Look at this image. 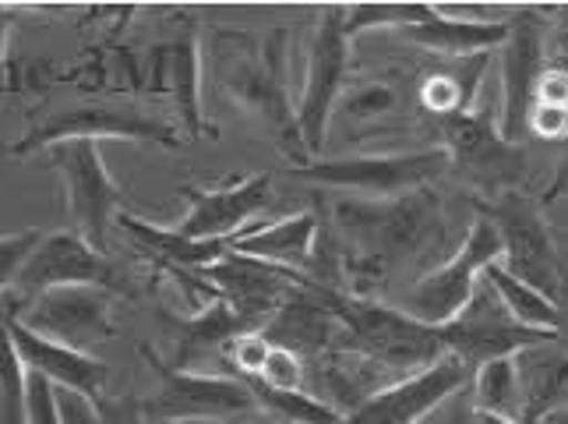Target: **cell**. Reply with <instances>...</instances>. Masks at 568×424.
I'll list each match as a JSON object with an SVG mask.
<instances>
[{
    "label": "cell",
    "instance_id": "6da1fadb",
    "mask_svg": "<svg viewBox=\"0 0 568 424\" xmlns=\"http://www.w3.org/2000/svg\"><path fill=\"white\" fill-rule=\"evenodd\" d=\"M212 71L230 92V100L262 121L268 139L286 152L293 166H307L311 157L283 74V32L272 36L268 43L247 32H220L212 43Z\"/></svg>",
    "mask_w": 568,
    "mask_h": 424
},
{
    "label": "cell",
    "instance_id": "7a4b0ae2",
    "mask_svg": "<svg viewBox=\"0 0 568 424\" xmlns=\"http://www.w3.org/2000/svg\"><path fill=\"white\" fill-rule=\"evenodd\" d=\"M339 234L357 248L354 255H367L392 269L396 262L438 244L445 234L442 202L430 188L409 191L399 199H346L336 205Z\"/></svg>",
    "mask_w": 568,
    "mask_h": 424
},
{
    "label": "cell",
    "instance_id": "3957f363",
    "mask_svg": "<svg viewBox=\"0 0 568 424\" xmlns=\"http://www.w3.org/2000/svg\"><path fill=\"white\" fill-rule=\"evenodd\" d=\"M322 297L343 325L339 351L364 354L392 372H409V375H417L430 369V364H438L442 357H448L435 325L409 319L403 307L346 297L339 291H328V286H322Z\"/></svg>",
    "mask_w": 568,
    "mask_h": 424
},
{
    "label": "cell",
    "instance_id": "277c9868",
    "mask_svg": "<svg viewBox=\"0 0 568 424\" xmlns=\"http://www.w3.org/2000/svg\"><path fill=\"white\" fill-rule=\"evenodd\" d=\"M145 364L160 378L145 403L142 414L155 424H187V421H230L241 414L262 411L258 396H254L247 378L230 375H205V372H181L170 361H163L152 346H142Z\"/></svg>",
    "mask_w": 568,
    "mask_h": 424
},
{
    "label": "cell",
    "instance_id": "5b68a950",
    "mask_svg": "<svg viewBox=\"0 0 568 424\" xmlns=\"http://www.w3.org/2000/svg\"><path fill=\"white\" fill-rule=\"evenodd\" d=\"M453 166L448 149H417V152H388V157H343V160H311L307 166H293L297 181H311L336 191H357L364 199H399L420 191Z\"/></svg>",
    "mask_w": 568,
    "mask_h": 424
},
{
    "label": "cell",
    "instance_id": "8992f818",
    "mask_svg": "<svg viewBox=\"0 0 568 424\" xmlns=\"http://www.w3.org/2000/svg\"><path fill=\"white\" fill-rule=\"evenodd\" d=\"M498 259H505V244H501L498 226L487 216H477L459 252L445 265H438L435 273H427L424 280L409 286L399 307L409 319L442 330V325L453 322L469 304V297H474L477 283L484 276V269Z\"/></svg>",
    "mask_w": 568,
    "mask_h": 424
},
{
    "label": "cell",
    "instance_id": "52a82bcc",
    "mask_svg": "<svg viewBox=\"0 0 568 424\" xmlns=\"http://www.w3.org/2000/svg\"><path fill=\"white\" fill-rule=\"evenodd\" d=\"M442 343L448 357L463 361L469 372L484 369L498 357H516L530 346H544V343H555L561 333H547V330H530L523 325L513 312L505 307V301L498 297V291L491 283L480 276L474 297L463 307V312L442 325Z\"/></svg>",
    "mask_w": 568,
    "mask_h": 424
},
{
    "label": "cell",
    "instance_id": "ba28073f",
    "mask_svg": "<svg viewBox=\"0 0 568 424\" xmlns=\"http://www.w3.org/2000/svg\"><path fill=\"white\" fill-rule=\"evenodd\" d=\"M74 139H92V142L124 139V142H155V145H170V149L181 145V139L173 134L170 124L145 118V113L134 107L82 103V107H68L61 113H50L47 121L32 124L22 139L8 145V152L14 160H26V157H36L39 149L74 142Z\"/></svg>",
    "mask_w": 568,
    "mask_h": 424
},
{
    "label": "cell",
    "instance_id": "9c48e42d",
    "mask_svg": "<svg viewBox=\"0 0 568 424\" xmlns=\"http://www.w3.org/2000/svg\"><path fill=\"white\" fill-rule=\"evenodd\" d=\"M477 212L498 226L508 273L523 283L537 286L540 294H547L558 304L561 265H558L551 230H547V223L540 216V205L534 199L519 195V191H501V195H495L491 202H477Z\"/></svg>",
    "mask_w": 568,
    "mask_h": 424
},
{
    "label": "cell",
    "instance_id": "30bf717a",
    "mask_svg": "<svg viewBox=\"0 0 568 424\" xmlns=\"http://www.w3.org/2000/svg\"><path fill=\"white\" fill-rule=\"evenodd\" d=\"M47 163L61 170L68 188V212L74 220V230L82 234L95 252L106 248L110 223L116 220V205H121V188L110 178L103 163L100 142L74 139L47 149Z\"/></svg>",
    "mask_w": 568,
    "mask_h": 424
},
{
    "label": "cell",
    "instance_id": "8fae6325",
    "mask_svg": "<svg viewBox=\"0 0 568 424\" xmlns=\"http://www.w3.org/2000/svg\"><path fill=\"white\" fill-rule=\"evenodd\" d=\"M343 18H346V8H325L315 40H311L304 92H301V103H297V128H301L307 157H318L322 152L332 110H336L339 92L346 85L349 40L343 32Z\"/></svg>",
    "mask_w": 568,
    "mask_h": 424
},
{
    "label": "cell",
    "instance_id": "7c38bea8",
    "mask_svg": "<svg viewBox=\"0 0 568 424\" xmlns=\"http://www.w3.org/2000/svg\"><path fill=\"white\" fill-rule=\"evenodd\" d=\"M78 283L106 286L110 291L113 265L103 252H95L78 230H53V234L39 241V248L29 255L26 269L18 273L4 301L22 315L39 294L53 291V286H78Z\"/></svg>",
    "mask_w": 568,
    "mask_h": 424
},
{
    "label": "cell",
    "instance_id": "4fadbf2b",
    "mask_svg": "<svg viewBox=\"0 0 568 424\" xmlns=\"http://www.w3.org/2000/svg\"><path fill=\"white\" fill-rule=\"evenodd\" d=\"M18 322L29 325L32 333L47 336L53 343H64L71 351L89 354V346L113 340V297L106 286H53L39 294Z\"/></svg>",
    "mask_w": 568,
    "mask_h": 424
},
{
    "label": "cell",
    "instance_id": "5bb4252c",
    "mask_svg": "<svg viewBox=\"0 0 568 424\" xmlns=\"http://www.w3.org/2000/svg\"><path fill=\"white\" fill-rule=\"evenodd\" d=\"M205 280L212 283V291L223 301H230L233 312H237L251 330H258V333L265 330V325L272 322V315H276L293 294L318 283L304 273H293V269L258 262V259H247L237 252H226V259L209 265Z\"/></svg>",
    "mask_w": 568,
    "mask_h": 424
},
{
    "label": "cell",
    "instance_id": "9a60e30c",
    "mask_svg": "<svg viewBox=\"0 0 568 424\" xmlns=\"http://www.w3.org/2000/svg\"><path fill=\"white\" fill-rule=\"evenodd\" d=\"M537 11H519L513 22V36L501 47V121L498 131L508 145H519L526 121H530L534 92L544 68L551 64L547 53V18H534Z\"/></svg>",
    "mask_w": 568,
    "mask_h": 424
},
{
    "label": "cell",
    "instance_id": "2e32d148",
    "mask_svg": "<svg viewBox=\"0 0 568 424\" xmlns=\"http://www.w3.org/2000/svg\"><path fill=\"white\" fill-rule=\"evenodd\" d=\"M466 378L469 369L463 361L442 357L417 375H403L399 382L385 385L364 407L346 414L343 424H420L430 411L445 407L456 393H463Z\"/></svg>",
    "mask_w": 568,
    "mask_h": 424
},
{
    "label": "cell",
    "instance_id": "e0dca14e",
    "mask_svg": "<svg viewBox=\"0 0 568 424\" xmlns=\"http://www.w3.org/2000/svg\"><path fill=\"white\" fill-rule=\"evenodd\" d=\"M181 195L191 202L184 223L178 226L191 241H233L237 230L258 216L272 202V178L268 173H254L244 181H230L223 188H194L184 184Z\"/></svg>",
    "mask_w": 568,
    "mask_h": 424
},
{
    "label": "cell",
    "instance_id": "ac0fdd59",
    "mask_svg": "<svg viewBox=\"0 0 568 424\" xmlns=\"http://www.w3.org/2000/svg\"><path fill=\"white\" fill-rule=\"evenodd\" d=\"M0 307H4L8 333L14 340V351H18V357H22L26 372L50 378L57 390H74V393H85L92 400H103L106 364L100 357L71 351V346H64V343H53L47 336L32 333L29 325L18 322V312L4 297H0Z\"/></svg>",
    "mask_w": 568,
    "mask_h": 424
},
{
    "label": "cell",
    "instance_id": "d6986e66",
    "mask_svg": "<svg viewBox=\"0 0 568 424\" xmlns=\"http://www.w3.org/2000/svg\"><path fill=\"white\" fill-rule=\"evenodd\" d=\"M448 131V157L453 163H459L469 178H477L484 188H498L513 191V184L523 173V149L508 145L501 139V131L487 128V121L480 118H448L445 121Z\"/></svg>",
    "mask_w": 568,
    "mask_h": 424
},
{
    "label": "cell",
    "instance_id": "ffe728a7",
    "mask_svg": "<svg viewBox=\"0 0 568 424\" xmlns=\"http://www.w3.org/2000/svg\"><path fill=\"white\" fill-rule=\"evenodd\" d=\"M152 89L170 92L178 103L181 124L191 139L205 134V110H202V50H199V32L187 22L184 32L173 43H163L152 53Z\"/></svg>",
    "mask_w": 568,
    "mask_h": 424
},
{
    "label": "cell",
    "instance_id": "44dd1931",
    "mask_svg": "<svg viewBox=\"0 0 568 424\" xmlns=\"http://www.w3.org/2000/svg\"><path fill=\"white\" fill-rule=\"evenodd\" d=\"M173 330H178V346H173V369L181 372H199V364L209 357V354H220L226 351L230 340H237L244 333H258L251 330V325L233 312L230 301L215 297L212 304H205L199 315L191 319H170Z\"/></svg>",
    "mask_w": 568,
    "mask_h": 424
},
{
    "label": "cell",
    "instance_id": "7402d4cb",
    "mask_svg": "<svg viewBox=\"0 0 568 424\" xmlns=\"http://www.w3.org/2000/svg\"><path fill=\"white\" fill-rule=\"evenodd\" d=\"M315 238H318L315 212H297V216H286L272 226L247 230V234L233 238L230 252L283 265V269H301V265H307L311 252H315Z\"/></svg>",
    "mask_w": 568,
    "mask_h": 424
},
{
    "label": "cell",
    "instance_id": "603a6c76",
    "mask_svg": "<svg viewBox=\"0 0 568 424\" xmlns=\"http://www.w3.org/2000/svg\"><path fill=\"white\" fill-rule=\"evenodd\" d=\"M116 226H121L142 252H149L152 259H160L170 269H184V273H205L209 265L226 259L230 252V241H191L181 230L152 226L139 216H128V212L116 216Z\"/></svg>",
    "mask_w": 568,
    "mask_h": 424
},
{
    "label": "cell",
    "instance_id": "cb8c5ba5",
    "mask_svg": "<svg viewBox=\"0 0 568 424\" xmlns=\"http://www.w3.org/2000/svg\"><path fill=\"white\" fill-rule=\"evenodd\" d=\"M513 36V22H491V18H445L442 11L424 26L406 29V40L435 53H456V57H477L505 47Z\"/></svg>",
    "mask_w": 568,
    "mask_h": 424
},
{
    "label": "cell",
    "instance_id": "d4e9b609",
    "mask_svg": "<svg viewBox=\"0 0 568 424\" xmlns=\"http://www.w3.org/2000/svg\"><path fill=\"white\" fill-rule=\"evenodd\" d=\"M544 346H530L516 357L523 378V424H540L568 393V354H544Z\"/></svg>",
    "mask_w": 568,
    "mask_h": 424
},
{
    "label": "cell",
    "instance_id": "484cf974",
    "mask_svg": "<svg viewBox=\"0 0 568 424\" xmlns=\"http://www.w3.org/2000/svg\"><path fill=\"white\" fill-rule=\"evenodd\" d=\"M484 280L495 286L498 297L505 301V307H508V312H513L523 325H530V330L561 333V325H565L561 307H558L551 297H547V294H540L537 286L516 280L501 262H491V265H487V269H484Z\"/></svg>",
    "mask_w": 568,
    "mask_h": 424
},
{
    "label": "cell",
    "instance_id": "4316f807",
    "mask_svg": "<svg viewBox=\"0 0 568 424\" xmlns=\"http://www.w3.org/2000/svg\"><path fill=\"white\" fill-rule=\"evenodd\" d=\"M474 407L523 424V378L516 357H498L474 372Z\"/></svg>",
    "mask_w": 568,
    "mask_h": 424
},
{
    "label": "cell",
    "instance_id": "83f0119b",
    "mask_svg": "<svg viewBox=\"0 0 568 424\" xmlns=\"http://www.w3.org/2000/svg\"><path fill=\"white\" fill-rule=\"evenodd\" d=\"M247 382L254 396H258L262 411L276 414L290 424H343L346 421L336 407H328L322 396L307 390H276V385H265L258 378H247Z\"/></svg>",
    "mask_w": 568,
    "mask_h": 424
},
{
    "label": "cell",
    "instance_id": "f1b7e54d",
    "mask_svg": "<svg viewBox=\"0 0 568 424\" xmlns=\"http://www.w3.org/2000/svg\"><path fill=\"white\" fill-rule=\"evenodd\" d=\"M0 424H29V372L14 351L4 307H0Z\"/></svg>",
    "mask_w": 568,
    "mask_h": 424
},
{
    "label": "cell",
    "instance_id": "f546056e",
    "mask_svg": "<svg viewBox=\"0 0 568 424\" xmlns=\"http://www.w3.org/2000/svg\"><path fill=\"white\" fill-rule=\"evenodd\" d=\"M438 14V8L430 4H354L346 8V18H343V32L346 40H354V36L367 32V29H414V26H424L430 18Z\"/></svg>",
    "mask_w": 568,
    "mask_h": 424
},
{
    "label": "cell",
    "instance_id": "4dcf8cb0",
    "mask_svg": "<svg viewBox=\"0 0 568 424\" xmlns=\"http://www.w3.org/2000/svg\"><path fill=\"white\" fill-rule=\"evenodd\" d=\"M392 110H396V92H392L385 82L354 85L346 95V118L349 121L375 124V121H385Z\"/></svg>",
    "mask_w": 568,
    "mask_h": 424
},
{
    "label": "cell",
    "instance_id": "1f68e13d",
    "mask_svg": "<svg viewBox=\"0 0 568 424\" xmlns=\"http://www.w3.org/2000/svg\"><path fill=\"white\" fill-rule=\"evenodd\" d=\"M47 234H39V230H22V234H0V297H4L18 273L26 269L29 255L39 248Z\"/></svg>",
    "mask_w": 568,
    "mask_h": 424
},
{
    "label": "cell",
    "instance_id": "d6a6232c",
    "mask_svg": "<svg viewBox=\"0 0 568 424\" xmlns=\"http://www.w3.org/2000/svg\"><path fill=\"white\" fill-rule=\"evenodd\" d=\"M272 354V340L265 333H244L226 343L223 357L237 369V378H262L265 361Z\"/></svg>",
    "mask_w": 568,
    "mask_h": 424
},
{
    "label": "cell",
    "instance_id": "836d02e7",
    "mask_svg": "<svg viewBox=\"0 0 568 424\" xmlns=\"http://www.w3.org/2000/svg\"><path fill=\"white\" fill-rule=\"evenodd\" d=\"M258 382L276 385V390H304L307 385V361L297 351H286V346L272 343V354L265 361V372Z\"/></svg>",
    "mask_w": 568,
    "mask_h": 424
},
{
    "label": "cell",
    "instance_id": "e575fe53",
    "mask_svg": "<svg viewBox=\"0 0 568 424\" xmlns=\"http://www.w3.org/2000/svg\"><path fill=\"white\" fill-rule=\"evenodd\" d=\"M57 411H61V424H106L100 400L74 390H57Z\"/></svg>",
    "mask_w": 568,
    "mask_h": 424
},
{
    "label": "cell",
    "instance_id": "d590c367",
    "mask_svg": "<svg viewBox=\"0 0 568 424\" xmlns=\"http://www.w3.org/2000/svg\"><path fill=\"white\" fill-rule=\"evenodd\" d=\"M526 131H537L540 139H568V107L551 103H534Z\"/></svg>",
    "mask_w": 568,
    "mask_h": 424
},
{
    "label": "cell",
    "instance_id": "8d00e7d4",
    "mask_svg": "<svg viewBox=\"0 0 568 424\" xmlns=\"http://www.w3.org/2000/svg\"><path fill=\"white\" fill-rule=\"evenodd\" d=\"M534 103H551V107H568V74L547 64L540 82H537V92H534Z\"/></svg>",
    "mask_w": 568,
    "mask_h": 424
},
{
    "label": "cell",
    "instance_id": "74e56055",
    "mask_svg": "<svg viewBox=\"0 0 568 424\" xmlns=\"http://www.w3.org/2000/svg\"><path fill=\"white\" fill-rule=\"evenodd\" d=\"M558 18L547 22V53H551V61L561 53H568V4L565 8H555Z\"/></svg>",
    "mask_w": 568,
    "mask_h": 424
},
{
    "label": "cell",
    "instance_id": "f35d334b",
    "mask_svg": "<svg viewBox=\"0 0 568 424\" xmlns=\"http://www.w3.org/2000/svg\"><path fill=\"white\" fill-rule=\"evenodd\" d=\"M442 424H477L474 393H456L448 400V411L442 414Z\"/></svg>",
    "mask_w": 568,
    "mask_h": 424
},
{
    "label": "cell",
    "instance_id": "ab89813d",
    "mask_svg": "<svg viewBox=\"0 0 568 424\" xmlns=\"http://www.w3.org/2000/svg\"><path fill=\"white\" fill-rule=\"evenodd\" d=\"M8 32H11V11L0 4V95L8 92Z\"/></svg>",
    "mask_w": 568,
    "mask_h": 424
},
{
    "label": "cell",
    "instance_id": "60d3db41",
    "mask_svg": "<svg viewBox=\"0 0 568 424\" xmlns=\"http://www.w3.org/2000/svg\"><path fill=\"white\" fill-rule=\"evenodd\" d=\"M561 195H568V139H565V149H561V163H558V173H555L551 188H547L544 202H558Z\"/></svg>",
    "mask_w": 568,
    "mask_h": 424
},
{
    "label": "cell",
    "instance_id": "b9f144b4",
    "mask_svg": "<svg viewBox=\"0 0 568 424\" xmlns=\"http://www.w3.org/2000/svg\"><path fill=\"white\" fill-rule=\"evenodd\" d=\"M540 424H568V407H558V411H551V414H547Z\"/></svg>",
    "mask_w": 568,
    "mask_h": 424
},
{
    "label": "cell",
    "instance_id": "7bdbcfd3",
    "mask_svg": "<svg viewBox=\"0 0 568 424\" xmlns=\"http://www.w3.org/2000/svg\"><path fill=\"white\" fill-rule=\"evenodd\" d=\"M477 424H519V421H508V417H495V414H480L477 411Z\"/></svg>",
    "mask_w": 568,
    "mask_h": 424
},
{
    "label": "cell",
    "instance_id": "ee69618b",
    "mask_svg": "<svg viewBox=\"0 0 568 424\" xmlns=\"http://www.w3.org/2000/svg\"><path fill=\"white\" fill-rule=\"evenodd\" d=\"M551 68H558V71H565V74H568V53L555 57V61H551Z\"/></svg>",
    "mask_w": 568,
    "mask_h": 424
}]
</instances>
